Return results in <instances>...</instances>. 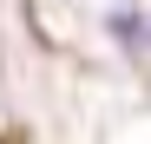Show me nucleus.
I'll use <instances>...</instances> for the list:
<instances>
[{"instance_id": "nucleus-1", "label": "nucleus", "mask_w": 151, "mask_h": 144, "mask_svg": "<svg viewBox=\"0 0 151 144\" xmlns=\"http://www.w3.org/2000/svg\"><path fill=\"white\" fill-rule=\"evenodd\" d=\"M112 39L125 46V53H138V46H145V26H138V7H112Z\"/></svg>"}]
</instances>
